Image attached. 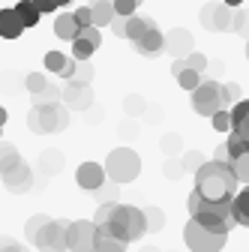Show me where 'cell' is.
Instances as JSON below:
<instances>
[{"mask_svg": "<svg viewBox=\"0 0 249 252\" xmlns=\"http://www.w3.org/2000/svg\"><path fill=\"white\" fill-rule=\"evenodd\" d=\"M195 192L210 201H231L237 192V177L228 162L210 159L195 171Z\"/></svg>", "mask_w": 249, "mask_h": 252, "instance_id": "cell-1", "label": "cell"}, {"mask_svg": "<svg viewBox=\"0 0 249 252\" xmlns=\"http://www.w3.org/2000/svg\"><path fill=\"white\" fill-rule=\"evenodd\" d=\"M186 207H189V216L195 219L198 225L210 228V231H222L228 234L237 222L231 216V201H210L204 195H198L195 189L189 192V198H186Z\"/></svg>", "mask_w": 249, "mask_h": 252, "instance_id": "cell-2", "label": "cell"}, {"mask_svg": "<svg viewBox=\"0 0 249 252\" xmlns=\"http://www.w3.org/2000/svg\"><path fill=\"white\" fill-rule=\"evenodd\" d=\"M126 36L132 42V48L144 57H156L165 51V33L159 30V24L147 18V15H129L126 18Z\"/></svg>", "mask_w": 249, "mask_h": 252, "instance_id": "cell-3", "label": "cell"}, {"mask_svg": "<svg viewBox=\"0 0 249 252\" xmlns=\"http://www.w3.org/2000/svg\"><path fill=\"white\" fill-rule=\"evenodd\" d=\"M111 234L123 237L126 243H135L147 234V216L141 207H132V204H114L108 222H102Z\"/></svg>", "mask_w": 249, "mask_h": 252, "instance_id": "cell-4", "label": "cell"}, {"mask_svg": "<svg viewBox=\"0 0 249 252\" xmlns=\"http://www.w3.org/2000/svg\"><path fill=\"white\" fill-rule=\"evenodd\" d=\"M27 126L39 135H51V132H63L69 126V111L60 102H36L27 114Z\"/></svg>", "mask_w": 249, "mask_h": 252, "instance_id": "cell-5", "label": "cell"}, {"mask_svg": "<svg viewBox=\"0 0 249 252\" xmlns=\"http://www.w3.org/2000/svg\"><path fill=\"white\" fill-rule=\"evenodd\" d=\"M141 174V156L132 147H114L105 159V177L117 186L132 183Z\"/></svg>", "mask_w": 249, "mask_h": 252, "instance_id": "cell-6", "label": "cell"}, {"mask_svg": "<svg viewBox=\"0 0 249 252\" xmlns=\"http://www.w3.org/2000/svg\"><path fill=\"white\" fill-rule=\"evenodd\" d=\"M228 90L219 81H201L192 90V111L198 117H213L219 108H228Z\"/></svg>", "mask_w": 249, "mask_h": 252, "instance_id": "cell-7", "label": "cell"}, {"mask_svg": "<svg viewBox=\"0 0 249 252\" xmlns=\"http://www.w3.org/2000/svg\"><path fill=\"white\" fill-rule=\"evenodd\" d=\"M183 243L189 246V252H222L228 243V234L222 231H210L204 225H198L195 219H189L183 228Z\"/></svg>", "mask_w": 249, "mask_h": 252, "instance_id": "cell-8", "label": "cell"}, {"mask_svg": "<svg viewBox=\"0 0 249 252\" xmlns=\"http://www.w3.org/2000/svg\"><path fill=\"white\" fill-rule=\"evenodd\" d=\"M96 231H99V225L93 219L66 222V249L69 252H93L96 249Z\"/></svg>", "mask_w": 249, "mask_h": 252, "instance_id": "cell-9", "label": "cell"}, {"mask_svg": "<svg viewBox=\"0 0 249 252\" xmlns=\"http://www.w3.org/2000/svg\"><path fill=\"white\" fill-rule=\"evenodd\" d=\"M198 21H201V27H204V30H213V33H219V30H231L234 6H228L225 0H210V3H204V6H201Z\"/></svg>", "mask_w": 249, "mask_h": 252, "instance_id": "cell-10", "label": "cell"}, {"mask_svg": "<svg viewBox=\"0 0 249 252\" xmlns=\"http://www.w3.org/2000/svg\"><path fill=\"white\" fill-rule=\"evenodd\" d=\"M33 246L39 252H69L66 249V222L48 219V222L39 228V234L33 237Z\"/></svg>", "mask_w": 249, "mask_h": 252, "instance_id": "cell-11", "label": "cell"}, {"mask_svg": "<svg viewBox=\"0 0 249 252\" xmlns=\"http://www.w3.org/2000/svg\"><path fill=\"white\" fill-rule=\"evenodd\" d=\"M102 45V30L96 24H87L78 30V36L72 39V57L75 60H90L93 51H96Z\"/></svg>", "mask_w": 249, "mask_h": 252, "instance_id": "cell-12", "label": "cell"}, {"mask_svg": "<svg viewBox=\"0 0 249 252\" xmlns=\"http://www.w3.org/2000/svg\"><path fill=\"white\" fill-rule=\"evenodd\" d=\"M60 99H63L69 108H78V111L90 108V102H93L90 84H87V81H78V78H69V81H66V87L60 90Z\"/></svg>", "mask_w": 249, "mask_h": 252, "instance_id": "cell-13", "label": "cell"}, {"mask_svg": "<svg viewBox=\"0 0 249 252\" xmlns=\"http://www.w3.org/2000/svg\"><path fill=\"white\" fill-rule=\"evenodd\" d=\"M0 177H3V186L9 189V192H15V195L30 192V186H33V168H30L24 159L18 165H12L9 171H3Z\"/></svg>", "mask_w": 249, "mask_h": 252, "instance_id": "cell-14", "label": "cell"}, {"mask_svg": "<svg viewBox=\"0 0 249 252\" xmlns=\"http://www.w3.org/2000/svg\"><path fill=\"white\" fill-rule=\"evenodd\" d=\"M105 180H108L105 177V165H99V162H81L75 168V183L81 189H87V192H99Z\"/></svg>", "mask_w": 249, "mask_h": 252, "instance_id": "cell-15", "label": "cell"}, {"mask_svg": "<svg viewBox=\"0 0 249 252\" xmlns=\"http://www.w3.org/2000/svg\"><path fill=\"white\" fill-rule=\"evenodd\" d=\"M165 51L171 54V57H186L189 51H195V39H192V33L186 27H174V30H168L165 33Z\"/></svg>", "mask_w": 249, "mask_h": 252, "instance_id": "cell-16", "label": "cell"}, {"mask_svg": "<svg viewBox=\"0 0 249 252\" xmlns=\"http://www.w3.org/2000/svg\"><path fill=\"white\" fill-rule=\"evenodd\" d=\"M24 33V24H21V18H18V12H15V6L12 9H0V36L3 39H18Z\"/></svg>", "mask_w": 249, "mask_h": 252, "instance_id": "cell-17", "label": "cell"}, {"mask_svg": "<svg viewBox=\"0 0 249 252\" xmlns=\"http://www.w3.org/2000/svg\"><path fill=\"white\" fill-rule=\"evenodd\" d=\"M231 216L234 222L249 228V183H243V189H237L234 198H231Z\"/></svg>", "mask_w": 249, "mask_h": 252, "instance_id": "cell-18", "label": "cell"}, {"mask_svg": "<svg viewBox=\"0 0 249 252\" xmlns=\"http://www.w3.org/2000/svg\"><path fill=\"white\" fill-rule=\"evenodd\" d=\"M78 21H75V15L72 12H60V15H54V36L57 39H66V42H72L75 36H78Z\"/></svg>", "mask_w": 249, "mask_h": 252, "instance_id": "cell-19", "label": "cell"}, {"mask_svg": "<svg viewBox=\"0 0 249 252\" xmlns=\"http://www.w3.org/2000/svg\"><path fill=\"white\" fill-rule=\"evenodd\" d=\"M93 252H126V240L111 234L105 225H99V231H96V249H93Z\"/></svg>", "mask_w": 249, "mask_h": 252, "instance_id": "cell-20", "label": "cell"}, {"mask_svg": "<svg viewBox=\"0 0 249 252\" xmlns=\"http://www.w3.org/2000/svg\"><path fill=\"white\" fill-rule=\"evenodd\" d=\"M90 12H93V24H96L99 30L108 27L114 21V0H90Z\"/></svg>", "mask_w": 249, "mask_h": 252, "instance_id": "cell-21", "label": "cell"}, {"mask_svg": "<svg viewBox=\"0 0 249 252\" xmlns=\"http://www.w3.org/2000/svg\"><path fill=\"white\" fill-rule=\"evenodd\" d=\"M15 12H18V18H21V24L24 27H36L39 24V9H36V3H33V0H18V3H15Z\"/></svg>", "mask_w": 249, "mask_h": 252, "instance_id": "cell-22", "label": "cell"}, {"mask_svg": "<svg viewBox=\"0 0 249 252\" xmlns=\"http://www.w3.org/2000/svg\"><path fill=\"white\" fill-rule=\"evenodd\" d=\"M18 162H21L18 147H15V144H9V141H0V174L9 171V168H12V165H18Z\"/></svg>", "mask_w": 249, "mask_h": 252, "instance_id": "cell-23", "label": "cell"}, {"mask_svg": "<svg viewBox=\"0 0 249 252\" xmlns=\"http://www.w3.org/2000/svg\"><path fill=\"white\" fill-rule=\"evenodd\" d=\"M228 165H231V171H234L237 183H249V150L237 153V156H234V159H231Z\"/></svg>", "mask_w": 249, "mask_h": 252, "instance_id": "cell-24", "label": "cell"}, {"mask_svg": "<svg viewBox=\"0 0 249 252\" xmlns=\"http://www.w3.org/2000/svg\"><path fill=\"white\" fill-rule=\"evenodd\" d=\"M174 78H177V84H180L183 90H189V93H192V90L204 81V78H201V72H198V69H189V66H183Z\"/></svg>", "mask_w": 249, "mask_h": 252, "instance_id": "cell-25", "label": "cell"}, {"mask_svg": "<svg viewBox=\"0 0 249 252\" xmlns=\"http://www.w3.org/2000/svg\"><path fill=\"white\" fill-rule=\"evenodd\" d=\"M51 216H45V213H36V216H30L27 222H24V237H27V243H33V237L39 234V228L48 222Z\"/></svg>", "mask_w": 249, "mask_h": 252, "instance_id": "cell-26", "label": "cell"}, {"mask_svg": "<svg viewBox=\"0 0 249 252\" xmlns=\"http://www.w3.org/2000/svg\"><path fill=\"white\" fill-rule=\"evenodd\" d=\"M66 60H69V57H66L63 51H48V54H45V72H54V75H57L60 69L66 66Z\"/></svg>", "mask_w": 249, "mask_h": 252, "instance_id": "cell-27", "label": "cell"}, {"mask_svg": "<svg viewBox=\"0 0 249 252\" xmlns=\"http://www.w3.org/2000/svg\"><path fill=\"white\" fill-rule=\"evenodd\" d=\"M210 123H213L216 132H231V111L228 108H219V111L210 117Z\"/></svg>", "mask_w": 249, "mask_h": 252, "instance_id": "cell-28", "label": "cell"}, {"mask_svg": "<svg viewBox=\"0 0 249 252\" xmlns=\"http://www.w3.org/2000/svg\"><path fill=\"white\" fill-rule=\"evenodd\" d=\"M144 216H147V231H162V225H165V213H162L159 207L144 210Z\"/></svg>", "mask_w": 249, "mask_h": 252, "instance_id": "cell-29", "label": "cell"}, {"mask_svg": "<svg viewBox=\"0 0 249 252\" xmlns=\"http://www.w3.org/2000/svg\"><path fill=\"white\" fill-rule=\"evenodd\" d=\"M24 87H27L30 93H33V96H36V93H42V90L48 87V78H45L42 72H30V75L24 78Z\"/></svg>", "mask_w": 249, "mask_h": 252, "instance_id": "cell-30", "label": "cell"}, {"mask_svg": "<svg viewBox=\"0 0 249 252\" xmlns=\"http://www.w3.org/2000/svg\"><path fill=\"white\" fill-rule=\"evenodd\" d=\"M204 162H207V159H204V156H201L198 150H189V153L183 156V171H192V174H195Z\"/></svg>", "mask_w": 249, "mask_h": 252, "instance_id": "cell-31", "label": "cell"}, {"mask_svg": "<svg viewBox=\"0 0 249 252\" xmlns=\"http://www.w3.org/2000/svg\"><path fill=\"white\" fill-rule=\"evenodd\" d=\"M183 63H186V66H189V69H198V72H204L210 60H207V57H204L201 51H189V54L183 57Z\"/></svg>", "mask_w": 249, "mask_h": 252, "instance_id": "cell-32", "label": "cell"}, {"mask_svg": "<svg viewBox=\"0 0 249 252\" xmlns=\"http://www.w3.org/2000/svg\"><path fill=\"white\" fill-rule=\"evenodd\" d=\"M141 3H144V0H114V12L129 18V15H135V9H138Z\"/></svg>", "mask_w": 249, "mask_h": 252, "instance_id": "cell-33", "label": "cell"}, {"mask_svg": "<svg viewBox=\"0 0 249 252\" xmlns=\"http://www.w3.org/2000/svg\"><path fill=\"white\" fill-rule=\"evenodd\" d=\"M180 147H183V141H180V135H174V132H168L165 138H162V150L171 156V153H180Z\"/></svg>", "mask_w": 249, "mask_h": 252, "instance_id": "cell-34", "label": "cell"}, {"mask_svg": "<svg viewBox=\"0 0 249 252\" xmlns=\"http://www.w3.org/2000/svg\"><path fill=\"white\" fill-rule=\"evenodd\" d=\"M186 171H183V162H177V159H171L168 156V162H165V177L168 180H177V177H183Z\"/></svg>", "mask_w": 249, "mask_h": 252, "instance_id": "cell-35", "label": "cell"}, {"mask_svg": "<svg viewBox=\"0 0 249 252\" xmlns=\"http://www.w3.org/2000/svg\"><path fill=\"white\" fill-rule=\"evenodd\" d=\"M72 15H75L78 27H87V24H93V12H90V3H87V6H78Z\"/></svg>", "mask_w": 249, "mask_h": 252, "instance_id": "cell-36", "label": "cell"}, {"mask_svg": "<svg viewBox=\"0 0 249 252\" xmlns=\"http://www.w3.org/2000/svg\"><path fill=\"white\" fill-rule=\"evenodd\" d=\"M231 132H234V135H240V138H246V141H249V111H246V114H243V117H240V120H237V123H234V126H231Z\"/></svg>", "mask_w": 249, "mask_h": 252, "instance_id": "cell-37", "label": "cell"}, {"mask_svg": "<svg viewBox=\"0 0 249 252\" xmlns=\"http://www.w3.org/2000/svg\"><path fill=\"white\" fill-rule=\"evenodd\" d=\"M75 78L90 84V78H93V66H90L87 60H78V66H75Z\"/></svg>", "mask_w": 249, "mask_h": 252, "instance_id": "cell-38", "label": "cell"}, {"mask_svg": "<svg viewBox=\"0 0 249 252\" xmlns=\"http://www.w3.org/2000/svg\"><path fill=\"white\" fill-rule=\"evenodd\" d=\"M36 102H60V90L48 84L42 93H36Z\"/></svg>", "mask_w": 249, "mask_h": 252, "instance_id": "cell-39", "label": "cell"}, {"mask_svg": "<svg viewBox=\"0 0 249 252\" xmlns=\"http://www.w3.org/2000/svg\"><path fill=\"white\" fill-rule=\"evenodd\" d=\"M0 252H27L21 243H15L12 237H0Z\"/></svg>", "mask_w": 249, "mask_h": 252, "instance_id": "cell-40", "label": "cell"}, {"mask_svg": "<svg viewBox=\"0 0 249 252\" xmlns=\"http://www.w3.org/2000/svg\"><path fill=\"white\" fill-rule=\"evenodd\" d=\"M126 111L129 114H141L144 111V99L141 96H126Z\"/></svg>", "mask_w": 249, "mask_h": 252, "instance_id": "cell-41", "label": "cell"}, {"mask_svg": "<svg viewBox=\"0 0 249 252\" xmlns=\"http://www.w3.org/2000/svg\"><path fill=\"white\" fill-rule=\"evenodd\" d=\"M36 3V9L42 12V15H48V12H57L60 6H57V0H33Z\"/></svg>", "mask_w": 249, "mask_h": 252, "instance_id": "cell-42", "label": "cell"}, {"mask_svg": "<svg viewBox=\"0 0 249 252\" xmlns=\"http://www.w3.org/2000/svg\"><path fill=\"white\" fill-rule=\"evenodd\" d=\"M75 66H78V60L72 57V60H66V66H63V69H60L57 75H60V78H63V81H69V78H75Z\"/></svg>", "mask_w": 249, "mask_h": 252, "instance_id": "cell-43", "label": "cell"}, {"mask_svg": "<svg viewBox=\"0 0 249 252\" xmlns=\"http://www.w3.org/2000/svg\"><path fill=\"white\" fill-rule=\"evenodd\" d=\"M108 27L114 30L117 36H123V33H126V15H114V21H111Z\"/></svg>", "mask_w": 249, "mask_h": 252, "instance_id": "cell-44", "label": "cell"}, {"mask_svg": "<svg viewBox=\"0 0 249 252\" xmlns=\"http://www.w3.org/2000/svg\"><path fill=\"white\" fill-rule=\"evenodd\" d=\"M225 90H228V99H231V102L240 99V87H237V84H225Z\"/></svg>", "mask_w": 249, "mask_h": 252, "instance_id": "cell-45", "label": "cell"}, {"mask_svg": "<svg viewBox=\"0 0 249 252\" xmlns=\"http://www.w3.org/2000/svg\"><path fill=\"white\" fill-rule=\"evenodd\" d=\"M213 159H219V162H228V147L222 144V147H216V156Z\"/></svg>", "mask_w": 249, "mask_h": 252, "instance_id": "cell-46", "label": "cell"}, {"mask_svg": "<svg viewBox=\"0 0 249 252\" xmlns=\"http://www.w3.org/2000/svg\"><path fill=\"white\" fill-rule=\"evenodd\" d=\"M6 120H9V111H6L3 105H0V126H6Z\"/></svg>", "mask_w": 249, "mask_h": 252, "instance_id": "cell-47", "label": "cell"}, {"mask_svg": "<svg viewBox=\"0 0 249 252\" xmlns=\"http://www.w3.org/2000/svg\"><path fill=\"white\" fill-rule=\"evenodd\" d=\"M225 3H228V6H240V3H243V0H225Z\"/></svg>", "mask_w": 249, "mask_h": 252, "instance_id": "cell-48", "label": "cell"}, {"mask_svg": "<svg viewBox=\"0 0 249 252\" xmlns=\"http://www.w3.org/2000/svg\"><path fill=\"white\" fill-rule=\"evenodd\" d=\"M72 3V0H57V6H69Z\"/></svg>", "mask_w": 249, "mask_h": 252, "instance_id": "cell-49", "label": "cell"}, {"mask_svg": "<svg viewBox=\"0 0 249 252\" xmlns=\"http://www.w3.org/2000/svg\"><path fill=\"white\" fill-rule=\"evenodd\" d=\"M246 60H249V36H246Z\"/></svg>", "mask_w": 249, "mask_h": 252, "instance_id": "cell-50", "label": "cell"}, {"mask_svg": "<svg viewBox=\"0 0 249 252\" xmlns=\"http://www.w3.org/2000/svg\"><path fill=\"white\" fill-rule=\"evenodd\" d=\"M0 135H3V126H0Z\"/></svg>", "mask_w": 249, "mask_h": 252, "instance_id": "cell-51", "label": "cell"}]
</instances>
